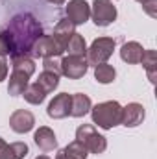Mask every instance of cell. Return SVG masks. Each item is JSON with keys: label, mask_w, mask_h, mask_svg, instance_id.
Instances as JSON below:
<instances>
[{"label": "cell", "mask_w": 157, "mask_h": 159, "mask_svg": "<svg viewBox=\"0 0 157 159\" xmlns=\"http://www.w3.org/2000/svg\"><path fill=\"white\" fill-rule=\"evenodd\" d=\"M76 141H79L89 154H104L107 150V139L96 131L92 124H81L76 129Z\"/></svg>", "instance_id": "obj_3"}, {"label": "cell", "mask_w": 157, "mask_h": 159, "mask_svg": "<svg viewBox=\"0 0 157 159\" xmlns=\"http://www.w3.org/2000/svg\"><path fill=\"white\" fill-rule=\"evenodd\" d=\"M61 54H65V50L56 43V39L52 35H41L39 39L34 43L32 50H30V56L32 57H41V59L59 57Z\"/></svg>", "instance_id": "obj_7"}, {"label": "cell", "mask_w": 157, "mask_h": 159, "mask_svg": "<svg viewBox=\"0 0 157 159\" xmlns=\"http://www.w3.org/2000/svg\"><path fill=\"white\" fill-rule=\"evenodd\" d=\"M7 78V61L6 57H0V83Z\"/></svg>", "instance_id": "obj_28"}, {"label": "cell", "mask_w": 157, "mask_h": 159, "mask_svg": "<svg viewBox=\"0 0 157 159\" xmlns=\"http://www.w3.org/2000/svg\"><path fill=\"white\" fill-rule=\"evenodd\" d=\"M56 159H74V157H72V156H69L65 150H59V152L56 154Z\"/></svg>", "instance_id": "obj_29"}, {"label": "cell", "mask_w": 157, "mask_h": 159, "mask_svg": "<svg viewBox=\"0 0 157 159\" xmlns=\"http://www.w3.org/2000/svg\"><path fill=\"white\" fill-rule=\"evenodd\" d=\"M35 159H50V157H48V156H37Z\"/></svg>", "instance_id": "obj_32"}, {"label": "cell", "mask_w": 157, "mask_h": 159, "mask_svg": "<svg viewBox=\"0 0 157 159\" xmlns=\"http://www.w3.org/2000/svg\"><path fill=\"white\" fill-rule=\"evenodd\" d=\"M141 6L148 17H152V19L157 17V0H144V2H141Z\"/></svg>", "instance_id": "obj_27"}, {"label": "cell", "mask_w": 157, "mask_h": 159, "mask_svg": "<svg viewBox=\"0 0 157 159\" xmlns=\"http://www.w3.org/2000/svg\"><path fill=\"white\" fill-rule=\"evenodd\" d=\"M91 107H92V102H91V98L87 94H83V93L72 94V100H70V117L81 119V117H85L91 111Z\"/></svg>", "instance_id": "obj_15"}, {"label": "cell", "mask_w": 157, "mask_h": 159, "mask_svg": "<svg viewBox=\"0 0 157 159\" xmlns=\"http://www.w3.org/2000/svg\"><path fill=\"white\" fill-rule=\"evenodd\" d=\"M34 143L41 152H54L57 148V137L48 126H39V129L34 133Z\"/></svg>", "instance_id": "obj_12"}, {"label": "cell", "mask_w": 157, "mask_h": 159, "mask_svg": "<svg viewBox=\"0 0 157 159\" xmlns=\"http://www.w3.org/2000/svg\"><path fill=\"white\" fill-rule=\"evenodd\" d=\"M50 4H56V6H61V4H65L67 0H48Z\"/></svg>", "instance_id": "obj_30"}, {"label": "cell", "mask_w": 157, "mask_h": 159, "mask_svg": "<svg viewBox=\"0 0 157 159\" xmlns=\"http://www.w3.org/2000/svg\"><path fill=\"white\" fill-rule=\"evenodd\" d=\"M115 46H117V43L111 37H98V39H94L91 43V46L87 48V52H85V59H87L89 67L91 65L96 67L100 63H107V59L115 52Z\"/></svg>", "instance_id": "obj_4"}, {"label": "cell", "mask_w": 157, "mask_h": 159, "mask_svg": "<svg viewBox=\"0 0 157 159\" xmlns=\"http://www.w3.org/2000/svg\"><path fill=\"white\" fill-rule=\"evenodd\" d=\"M28 152H30V148H28V144L26 143H6V146H4V150L0 152V159H24L28 156Z\"/></svg>", "instance_id": "obj_18"}, {"label": "cell", "mask_w": 157, "mask_h": 159, "mask_svg": "<svg viewBox=\"0 0 157 159\" xmlns=\"http://www.w3.org/2000/svg\"><path fill=\"white\" fill-rule=\"evenodd\" d=\"M37 85H39L41 89L46 93V94H50V93H54L56 89H57V85H59V76L57 74H54V72H48V70H43L39 74V78L35 81Z\"/></svg>", "instance_id": "obj_21"}, {"label": "cell", "mask_w": 157, "mask_h": 159, "mask_svg": "<svg viewBox=\"0 0 157 159\" xmlns=\"http://www.w3.org/2000/svg\"><path fill=\"white\" fill-rule=\"evenodd\" d=\"M141 63H142V67L146 69L148 80H150L152 83H155V80H157V52L155 50H144Z\"/></svg>", "instance_id": "obj_20"}, {"label": "cell", "mask_w": 157, "mask_h": 159, "mask_svg": "<svg viewBox=\"0 0 157 159\" xmlns=\"http://www.w3.org/2000/svg\"><path fill=\"white\" fill-rule=\"evenodd\" d=\"M70 100H72V94H69V93H59V94H56V96L50 100L48 107H46L48 117L54 119V120L67 119V117L70 115Z\"/></svg>", "instance_id": "obj_9"}, {"label": "cell", "mask_w": 157, "mask_h": 159, "mask_svg": "<svg viewBox=\"0 0 157 159\" xmlns=\"http://www.w3.org/2000/svg\"><path fill=\"white\" fill-rule=\"evenodd\" d=\"M144 117H146L144 106L139 104V102H131V104H128V106L122 107V119H120V124L126 126V128H137L139 124H142Z\"/></svg>", "instance_id": "obj_11"}, {"label": "cell", "mask_w": 157, "mask_h": 159, "mask_svg": "<svg viewBox=\"0 0 157 159\" xmlns=\"http://www.w3.org/2000/svg\"><path fill=\"white\" fill-rule=\"evenodd\" d=\"M34 126H35V117L28 109H17L9 117V128L15 133H28L34 129Z\"/></svg>", "instance_id": "obj_10"}, {"label": "cell", "mask_w": 157, "mask_h": 159, "mask_svg": "<svg viewBox=\"0 0 157 159\" xmlns=\"http://www.w3.org/2000/svg\"><path fill=\"white\" fill-rule=\"evenodd\" d=\"M117 6H113L111 0H94L91 6V19L96 26L105 28L117 20Z\"/></svg>", "instance_id": "obj_5"}, {"label": "cell", "mask_w": 157, "mask_h": 159, "mask_svg": "<svg viewBox=\"0 0 157 159\" xmlns=\"http://www.w3.org/2000/svg\"><path fill=\"white\" fill-rule=\"evenodd\" d=\"M15 48H13V43L11 37L6 30H0V57H6V56H13Z\"/></svg>", "instance_id": "obj_25"}, {"label": "cell", "mask_w": 157, "mask_h": 159, "mask_svg": "<svg viewBox=\"0 0 157 159\" xmlns=\"http://www.w3.org/2000/svg\"><path fill=\"white\" fill-rule=\"evenodd\" d=\"M4 146H6V141H4V139H2V137H0V152H2V150H4Z\"/></svg>", "instance_id": "obj_31"}, {"label": "cell", "mask_w": 157, "mask_h": 159, "mask_svg": "<svg viewBox=\"0 0 157 159\" xmlns=\"http://www.w3.org/2000/svg\"><path fill=\"white\" fill-rule=\"evenodd\" d=\"M89 70V63L85 56H65L61 59V74L69 80H81Z\"/></svg>", "instance_id": "obj_6"}, {"label": "cell", "mask_w": 157, "mask_h": 159, "mask_svg": "<svg viewBox=\"0 0 157 159\" xmlns=\"http://www.w3.org/2000/svg\"><path fill=\"white\" fill-rule=\"evenodd\" d=\"M22 96H24V100L28 102V104H32V106H39L44 102V98H46V93L41 89L37 83H28V87H26V91L22 93Z\"/></svg>", "instance_id": "obj_23"}, {"label": "cell", "mask_w": 157, "mask_h": 159, "mask_svg": "<svg viewBox=\"0 0 157 159\" xmlns=\"http://www.w3.org/2000/svg\"><path fill=\"white\" fill-rule=\"evenodd\" d=\"M142 54H144V48H142V44L137 43V41H128V43H124L122 48H120V57H122V61H126V63H129V65H139L141 59H142Z\"/></svg>", "instance_id": "obj_13"}, {"label": "cell", "mask_w": 157, "mask_h": 159, "mask_svg": "<svg viewBox=\"0 0 157 159\" xmlns=\"http://www.w3.org/2000/svg\"><path fill=\"white\" fill-rule=\"evenodd\" d=\"M43 70H48V72H54V74L61 76V59H57V57L43 59Z\"/></svg>", "instance_id": "obj_26"}, {"label": "cell", "mask_w": 157, "mask_h": 159, "mask_svg": "<svg viewBox=\"0 0 157 159\" xmlns=\"http://www.w3.org/2000/svg\"><path fill=\"white\" fill-rule=\"evenodd\" d=\"M28 76L24 72H19V70H13L9 74V81H7V93L11 96H22V93L26 91L28 87Z\"/></svg>", "instance_id": "obj_17"}, {"label": "cell", "mask_w": 157, "mask_h": 159, "mask_svg": "<svg viewBox=\"0 0 157 159\" xmlns=\"http://www.w3.org/2000/svg\"><path fill=\"white\" fill-rule=\"evenodd\" d=\"M63 150H65L69 156H72L74 159H87V156H89L87 148H85L79 141H72V143H69Z\"/></svg>", "instance_id": "obj_24"}, {"label": "cell", "mask_w": 157, "mask_h": 159, "mask_svg": "<svg viewBox=\"0 0 157 159\" xmlns=\"http://www.w3.org/2000/svg\"><path fill=\"white\" fill-rule=\"evenodd\" d=\"M89 113H91L92 124H96L102 129H113L115 126H120L122 106L117 100H107V102H100L92 106Z\"/></svg>", "instance_id": "obj_2"}, {"label": "cell", "mask_w": 157, "mask_h": 159, "mask_svg": "<svg viewBox=\"0 0 157 159\" xmlns=\"http://www.w3.org/2000/svg\"><path fill=\"white\" fill-rule=\"evenodd\" d=\"M117 78V70L113 65L109 63H100L94 67V80L102 85H107V83H113Z\"/></svg>", "instance_id": "obj_19"}, {"label": "cell", "mask_w": 157, "mask_h": 159, "mask_svg": "<svg viewBox=\"0 0 157 159\" xmlns=\"http://www.w3.org/2000/svg\"><path fill=\"white\" fill-rule=\"evenodd\" d=\"M6 32L9 34L11 43H13V48H15L13 54L30 56L34 43L43 35V26L32 13H19L9 20Z\"/></svg>", "instance_id": "obj_1"}, {"label": "cell", "mask_w": 157, "mask_h": 159, "mask_svg": "<svg viewBox=\"0 0 157 159\" xmlns=\"http://www.w3.org/2000/svg\"><path fill=\"white\" fill-rule=\"evenodd\" d=\"M67 20H70L74 26H81L91 19V6L85 0H69L65 6Z\"/></svg>", "instance_id": "obj_8"}, {"label": "cell", "mask_w": 157, "mask_h": 159, "mask_svg": "<svg viewBox=\"0 0 157 159\" xmlns=\"http://www.w3.org/2000/svg\"><path fill=\"white\" fill-rule=\"evenodd\" d=\"M74 34H76V26H74L70 20L63 19V20H59V22L56 24L52 37H54V39H56V43H57V44H59V46L65 50V46H67L69 39H70Z\"/></svg>", "instance_id": "obj_14"}, {"label": "cell", "mask_w": 157, "mask_h": 159, "mask_svg": "<svg viewBox=\"0 0 157 159\" xmlns=\"http://www.w3.org/2000/svg\"><path fill=\"white\" fill-rule=\"evenodd\" d=\"M11 65H13V70L24 72L28 78L34 76V72H35V61L28 54H13L11 56Z\"/></svg>", "instance_id": "obj_16"}, {"label": "cell", "mask_w": 157, "mask_h": 159, "mask_svg": "<svg viewBox=\"0 0 157 159\" xmlns=\"http://www.w3.org/2000/svg\"><path fill=\"white\" fill-rule=\"evenodd\" d=\"M65 52L69 54V56H85V52H87V43L83 39V35H79L78 32L69 39L67 43V46H65Z\"/></svg>", "instance_id": "obj_22"}, {"label": "cell", "mask_w": 157, "mask_h": 159, "mask_svg": "<svg viewBox=\"0 0 157 159\" xmlns=\"http://www.w3.org/2000/svg\"><path fill=\"white\" fill-rule=\"evenodd\" d=\"M137 2H144V0H137Z\"/></svg>", "instance_id": "obj_33"}]
</instances>
